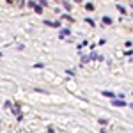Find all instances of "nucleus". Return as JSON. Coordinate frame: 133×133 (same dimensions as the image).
<instances>
[{
    "mask_svg": "<svg viewBox=\"0 0 133 133\" xmlns=\"http://www.w3.org/2000/svg\"><path fill=\"white\" fill-rule=\"evenodd\" d=\"M0 57H2V53H0Z\"/></svg>",
    "mask_w": 133,
    "mask_h": 133,
    "instance_id": "21",
    "label": "nucleus"
},
{
    "mask_svg": "<svg viewBox=\"0 0 133 133\" xmlns=\"http://www.w3.org/2000/svg\"><path fill=\"white\" fill-rule=\"evenodd\" d=\"M131 7H133V4H131Z\"/></svg>",
    "mask_w": 133,
    "mask_h": 133,
    "instance_id": "22",
    "label": "nucleus"
},
{
    "mask_svg": "<svg viewBox=\"0 0 133 133\" xmlns=\"http://www.w3.org/2000/svg\"><path fill=\"white\" fill-rule=\"evenodd\" d=\"M74 2H76V4H80V2H82V0H74Z\"/></svg>",
    "mask_w": 133,
    "mask_h": 133,
    "instance_id": "19",
    "label": "nucleus"
},
{
    "mask_svg": "<svg viewBox=\"0 0 133 133\" xmlns=\"http://www.w3.org/2000/svg\"><path fill=\"white\" fill-rule=\"evenodd\" d=\"M37 4H41L43 7H48V0H37Z\"/></svg>",
    "mask_w": 133,
    "mask_h": 133,
    "instance_id": "12",
    "label": "nucleus"
},
{
    "mask_svg": "<svg viewBox=\"0 0 133 133\" xmlns=\"http://www.w3.org/2000/svg\"><path fill=\"white\" fill-rule=\"evenodd\" d=\"M112 23H114V20L110 16H103V25H112Z\"/></svg>",
    "mask_w": 133,
    "mask_h": 133,
    "instance_id": "4",
    "label": "nucleus"
},
{
    "mask_svg": "<svg viewBox=\"0 0 133 133\" xmlns=\"http://www.w3.org/2000/svg\"><path fill=\"white\" fill-rule=\"evenodd\" d=\"M101 94H103V96H106V98H110V100H112V98H116V94H114V92H108V90H103Z\"/></svg>",
    "mask_w": 133,
    "mask_h": 133,
    "instance_id": "9",
    "label": "nucleus"
},
{
    "mask_svg": "<svg viewBox=\"0 0 133 133\" xmlns=\"http://www.w3.org/2000/svg\"><path fill=\"white\" fill-rule=\"evenodd\" d=\"M62 6H64V9H66L68 12H69V11H71V7H73V6H71V4L68 2V0H62Z\"/></svg>",
    "mask_w": 133,
    "mask_h": 133,
    "instance_id": "5",
    "label": "nucleus"
},
{
    "mask_svg": "<svg viewBox=\"0 0 133 133\" xmlns=\"http://www.w3.org/2000/svg\"><path fill=\"white\" fill-rule=\"evenodd\" d=\"M89 60H92V57H90V55H82V64H87Z\"/></svg>",
    "mask_w": 133,
    "mask_h": 133,
    "instance_id": "8",
    "label": "nucleus"
},
{
    "mask_svg": "<svg viewBox=\"0 0 133 133\" xmlns=\"http://www.w3.org/2000/svg\"><path fill=\"white\" fill-rule=\"evenodd\" d=\"M12 114H16V117H18V121H22L23 119V116H22V106L20 105H12Z\"/></svg>",
    "mask_w": 133,
    "mask_h": 133,
    "instance_id": "1",
    "label": "nucleus"
},
{
    "mask_svg": "<svg viewBox=\"0 0 133 133\" xmlns=\"http://www.w3.org/2000/svg\"><path fill=\"white\" fill-rule=\"evenodd\" d=\"M34 11H36L37 14H41V12H43V6H41V4H36V6H34Z\"/></svg>",
    "mask_w": 133,
    "mask_h": 133,
    "instance_id": "7",
    "label": "nucleus"
},
{
    "mask_svg": "<svg viewBox=\"0 0 133 133\" xmlns=\"http://www.w3.org/2000/svg\"><path fill=\"white\" fill-rule=\"evenodd\" d=\"M27 6H28L30 9H34V6H36V2H34V0H28V2H27Z\"/></svg>",
    "mask_w": 133,
    "mask_h": 133,
    "instance_id": "15",
    "label": "nucleus"
},
{
    "mask_svg": "<svg viewBox=\"0 0 133 133\" xmlns=\"http://www.w3.org/2000/svg\"><path fill=\"white\" fill-rule=\"evenodd\" d=\"M85 22H87L90 27H96V22H94V20H90V18H85Z\"/></svg>",
    "mask_w": 133,
    "mask_h": 133,
    "instance_id": "11",
    "label": "nucleus"
},
{
    "mask_svg": "<svg viewBox=\"0 0 133 133\" xmlns=\"http://www.w3.org/2000/svg\"><path fill=\"white\" fill-rule=\"evenodd\" d=\"M130 106H131V110H133V103H130Z\"/></svg>",
    "mask_w": 133,
    "mask_h": 133,
    "instance_id": "20",
    "label": "nucleus"
},
{
    "mask_svg": "<svg viewBox=\"0 0 133 133\" xmlns=\"http://www.w3.org/2000/svg\"><path fill=\"white\" fill-rule=\"evenodd\" d=\"M100 124H103V126H105V124H108V121H106V119H100Z\"/></svg>",
    "mask_w": 133,
    "mask_h": 133,
    "instance_id": "17",
    "label": "nucleus"
},
{
    "mask_svg": "<svg viewBox=\"0 0 133 133\" xmlns=\"http://www.w3.org/2000/svg\"><path fill=\"white\" fill-rule=\"evenodd\" d=\"M117 11H119V12H121V14H126V9H124V7H122V6H117Z\"/></svg>",
    "mask_w": 133,
    "mask_h": 133,
    "instance_id": "14",
    "label": "nucleus"
},
{
    "mask_svg": "<svg viewBox=\"0 0 133 133\" xmlns=\"http://www.w3.org/2000/svg\"><path fill=\"white\" fill-rule=\"evenodd\" d=\"M69 34H71V30H69V28H62V30H60V34H59V37H60V39H66V37H69Z\"/></svg>",
    "mask_w": 133,
    "mask_h": 133,
    "instance_id": "3",
    "label": "nucleus"
},
{
    "mask_svg": "<svg viewBox=\"0 0 133 133\" xmlns=\"http://www.w3.org/2000/svg\"><path fill=\"white\" fill-rule=\"evenodd\" d=\"M112 105L114 106H126L128 103L124 101V98H112Z\"/></svg>",
    "mask_w": 133,
    "mask_h": 133,
    "instance_id": "2",
    "label": "nucleus"
},
{
    "mask_svg": "<svg viewBox=\"0 0 133 133\" xmlns=\"http://www.w3.org/2000/svg\"><path fill=\"white\" fill-rule=\"evenodd\" d=\"M85 9L87 11H94V4H85Z\"/></svg>",
    "mask_w": 133,
    "mask_h": 133,
    "instance_id": "13",
    "label": "nucleus"
},
{
    "mask_svg": "<svg viewBox=\"0 0 133 133\" xmlns=\"http://www.w3.org/2000/svg\"><path fill=\"white\" fill-rule=\"evenodd\" d=\"M60 20H68V22L71 23V22H74V18H71V16H69V14L66 12V14H62V16H60Z\"/></svg>",
    "mask_w": 133,
    "mask_h": 133,
    "instance_id": "6",
    "label": "nucleus"
},
{
    "mask_svg": "<svg viewBox=\"0 0 133 133\" xmlns=\"http://www.w3.org/2000/svg\"><path fill=\"white\" fill-rule=\"evenodd\" d=\"M12 2H14V0H7V4H12Z\"/></svg>",
    "mask_w": 133,
    "mask_h": 133,
    "instance_id": "18",
    "label": "nucleus"
},
{
    "mask_svg": "<svg viewBox=\"0 0 133 133\" xmlns=\"http://www.w3.org/2000/svg\"><path fill=\"white\" fill-rule=\"evenodd\" d=\"M4 108H12V103H11V101H6V103H4Z\"/></svg>",
    "mask_w": 133,
    "mask_h": 133,
    "instance_id": "16",
    "label": "nucleus"
},
{
    "mask_svg": "<svg viewBox=\"0 0 133 133\" xmlns=\"http://www.w3.org/2000/svg\"><path fill=\"white\" fill-rule=\"evenodd\" d=\"M84 46H87V39H84V41L76 46V50H78V52H82V48H84Z\"/></svg>",
    "mask_w": 133,
    "mask_h": 133,
    "instance_id": "10",
    "label": "nucleus"
}]
</instances>
